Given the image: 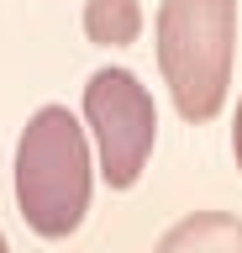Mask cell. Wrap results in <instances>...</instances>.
Returning a JSON list of instances; mask_svg holds the SVG:
<instances>
[{
    "label": "cell",
    "instance_id": "cell-1",
    "mask_svg": "<svg viewBox=\"0 0 242 253\" xmlns=\"http://www.w3.org/2000/svg\"><path fill=\"white\" fill-rule=\"evenodd\" d=\"M95 185V153L69 106H42L16 137V206L37 237L79 232Z\"/></svg>",
    "mask_w": 242,
    "mask_h": 253
},
{
    "label": "cell",
    "instance_id": "cell-2",
    "mask_svg": "<svg viewBox=\"0 0 242 253\" xmlns=\"http://www.w3.org/2000/svg\"><path fill=\"white\" fill-rule=\"evenodd\" d=\"M237 0H163L158 5V69L184 122H210L232 90Z\"/></svg>",
    "mask_w": 242,
    "mask_h": 253
},
{
    "label": "cell",
    "instance_id": "cell-3",
    "mask_svg": "<svg viewBox=\"0 0 242 253\" xmlns=\"http://www.w3.org/2000/svg\"><path fill=\"white\" fill-rule=\"evenodd\" d=\"M84 126L95 137L100 179L111 190H132L158 142V111L147 84L132 69H100L84 84Z\"/></svg>",
    "mask_w": 242,
    "mask_h": 253
},
{
    "label": "cell",
    "instance_id": "cell-4",
    "mask_svg": "<svg viewBox=\"0 0 242 253\" xmlns=\"http://www.w3.org/2000/svg\"><path fill=\"white\" fill-rule=\"evenodd\" d=\"M153 253H242V216L232 211H190L158 237Z\"/></svg>",
    "mask_w": 242,
    "mask_h": 253
},
{
    "label": "cell",
    "instance_id": "cell-5",
    "mask_svg": "<svg viewBox=\"0 0 242 253\" xmlns=\"http://www.w3.org/2000/svg\"><path fill=\"white\" fill-rule=\"evenodd\" d=\"M84 32L100 47H127L142 32V0H84Z\"/></svg>",
    "mask_w": 242,
    "mask_h": 253
},
{
    "label": "cell",
    "instance_id": "cell-6",
    "mask_svg": "<svg viewBox=\"0 0 242 253\" xmlns=\"http://www.w3.org/2000/svg\"><path fill=\"white\" fill-rule=\"evenodd\" d=\"M232 153H237V169H242V100H237V122H232Z\"/></svg>",
    "mask_w": 242,
    "mask_h": 253
},
{
    "label": "cell",
    "instance_id": "cell-7",
    "mask_svg": "<svg viewBox=\"0 0 242 253\" xmlns=\"http://www.w3.org/2000/svg\"><path fill=\"white\" fill-rule=\"evenodd\" d=\"M0 253H11V248H5V237H0Z\"/></svg>",
    "mask_w": 242,
    "mask_h": 253
}]
</instances>
